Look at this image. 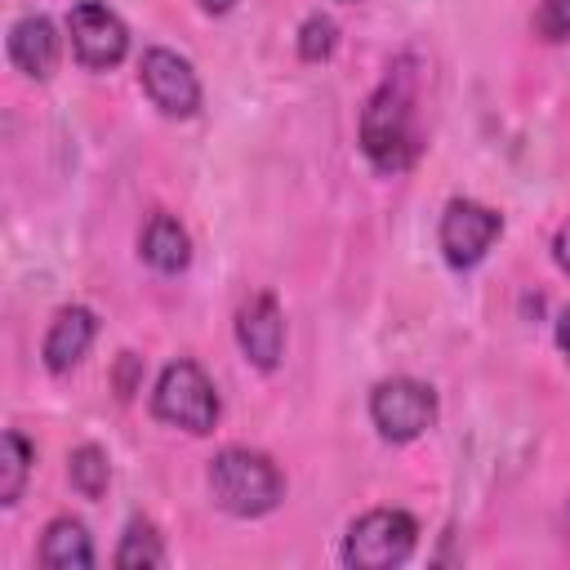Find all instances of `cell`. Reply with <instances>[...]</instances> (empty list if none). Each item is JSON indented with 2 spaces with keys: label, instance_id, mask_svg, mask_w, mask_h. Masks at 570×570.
I'll return each mask as SVG.
<instances>
[{
  "label": "cell",
  "instance_id": "6da1fadb",
  "mask_svg": "<svg viewBox=\"0 0 570 570\" xmlns=\"http://www.w3.org/2000/svg\"><path fill=\"white\" fill-rule=\"evenodd\" d=\"M361 151L379 174H401L419 156V129H414V71L410 62H396L383 85L361 107Z\"/></svg>",
  "mask_w": 570,
  "mask_h": 570
},
{
  "label": "cell",
  "instance_id": "7a4b0ae2",
  "mask_svg": "<svg viewBox=\"0 0 570 570\" xmlns=\"http://www.w3.org/2000/svg\"><path fill=\"white\" fill-rule=\"evenodd\" d=\"M209 494L232 517H267L285 499V476L263 450L227 445L209 459Z\"/></svg>",
  "mask_w": 570,
  "mask_h": 570
},
{
  "label": "cell",
  "instance_id": "3957f363",
  "mask_svg": "<svg viewBox=\"0 0 570 570\" xmlns=\"http://www.w3.org/2000/svg\"><path fill=\"white\" fill-rule=\"evenodd\" d=\"M218 392L209 383V374L196 365V361H169L156 379V392H151V414L169 428H183L191 436H205L214 432L218 423Z\"/></svg>",
  "mask_w": 570,
  "mask_h": 570
},
{
  "label": "cell",
  "instance_id": "277c9868",
  "mask_svg": "<svg viewBox=\"0 0 570 570\" xmlns=\"http://www.w3.org/2000/svg\"><path fill=\"white\" fill-rule=\"evenodd\" d=\"M419 543V525L410 512L401 508H374L365 517H356L343 534V566L356 570H392L405 566L410 552Z\"/></svg>",
  "mask_w": 570,
  "mask_h": 570
},
{
  "label": "cell",
  "instance_id": "5b68a950",
  "mask_svg": "<svg viewBox=\"0 0 570 570\" xmlns=\"http://www.w3.org/2000/svg\"><path fill=\"white\" fill-rule=\"evenodd\" d=\"M370 419H374L383 441L405 445L436 423V392L419 379H405V374L383 379L370 392Z\"/></svg>",
  "mask_w": 570,
  "mask_h": 570
},
{
  "label": "cell",
  "instance_id": "8992f818",
  "mask_svg": "<svg viewBox=\"0 0 570 570\" xmlns=\"http://www.w3.org/2000/svg\"><path fill=\"white\" fill-rule=\"evenodd\" d=\"M499 232H503V214L499 209H490L481 200H468V196H454L445 205V214H441L436 240H441L445 263L459 267V272H468V267H476L490 254V245L499 240Z\"/></svg>",
  "mask_w": 570,
  "mask_h": 570
},
{
  "label": "cell",
  "instance_id": "52a82bcc",
  "mask_svg": "<svg viewBox=\"0 0 570 570\" xmlns=\"http://www.w3.org/2000/svg\"><path fill=\"white\" fill-rule=\"evenodd\" d=\"M67 36H71V49H76L80 67H89V71H111L129 53V31H125L120 13L107 9L102 0L71 4L67 9Z\"/></svg>",
  "mask_w": 570,
  "mask_h": 570
},
{
  "label": "cell",
  "instance_id": "ba28073f",
  "mask_svg": "<svg viewBox=\"0 0 570 570\" xmlns=\"http://www.w3.org/2000/svg\"><path fill=\"white\" fill-rule=\"evenodd\" d=\"M138 80H142V94L151 98L156 111H165L174 120H187L200 111V80L183 53L160 49V45L147 49L138 62Z\"/></svg>",
  "mask_w": 570,
  "mask_h": 570
},
{
  "label": "cell",
  "instance_id": "9c48e42d",
  "mask_svg": "<svg viewBox=\"0 0 570 570\" xmlns=\"http://www.w3.org/2000/svg\"><path fill=\"white\" fill-rule=\"evenodd\" d=\"M236 343H240L249 365H258V370H276L281 365L285 316H281L272 294H254V298L240 303V312H236Z\"/></svg>",
  "mask_w": 570,
  "mask_h": 570
},
{
  "label": "cell",
  "instance_id": "30bf717a",
  "mask_svg": "<svg viewBox=\"0 0 570 570\" xmlns=\"http://www.w3.org/2000/svg\"><path fill=\"white\" fill-rule=\"evenodd\" d=\"M94 334H98V316H94L89 307H80V303L62 307V312L49 321V334H45V343H40L45 370H49V374H67V370H76V365L85 361Z\"/></svg>",
  "mask_w": 570,
  "mask_h": 570
},
{
  "label": "cell",
  "instance_id": "8fae6325",
  "mask_svg": "<svg viewBox=\"0 0 570 570\" xmlns=\"http://www.w3.org/2000/svg\"><path fill=\"white\" fill-rule=\"evenodd\" d=\"M9 62L27 80H49L53 67H58V31H53V22L40 18V13L18 18L9 27Z\"/></svg>",
  "mask_w": 570,
  "mask_h": 570
},
{
  "label": "cell",
  "instance_id": "7c38bea8",
  "mask_svg": "<svg viewBox=\"0 0 570 570\" xmlns=\"http://www.w3.org/2000/svg\"><path fill=\"white\" fill-rule=\"evenodd\" d=\"M138 254L160 276H178L191 263V240H187V232H183V223L174 214H151L142 240H138Z\"/></svg>",
  "mask_w": 570,
  "mask_h": 570
},
{
  "label": "cell",
  "instance_id": "4fadbf2b",
  "mask_svg": "<svg viewBox=\"0 0 570 570\" xmlns=\"http://www.w3.org/2000/svg\"><path fill=\"white\" fill-rule=\"evenodd\" d=\"M40 566H49V570H89L94 566L89 530L76 517L49 521L45 525V539H40Z\"/></svg>",
  "mask_w": 570,
  "mask_h": 570
},
{
  "label": "cell",
  "instance_id": "5bb4252c",
  "mask_svg": "<svg viewBox=\"0 0 570 570\" xmlns=\"http://www.w3.org/2000/svg\"><path fill=\"white\" fill-rule=\"evenodd\" d=\"M31 459H36V450L27 445V436L9 428V432L0 436V503H4V508H13V503L22 499Z\"/></svg>",
  "mask_w": 570,
  "mask_h": 570
},
{
  "label": "cell",
  "instance_id": "9a60e30c",
  "mask_svg": "<svg viewBox=\"0 0 570 570\" xmlns=\"http://www.w3.org/2000/svg\"><path fill=\"white\" fill-rule=\"evenodd\" d=\"M116 566H120V570H138V566H165V543H160V534H156V525H151V521L134 517V521L125 525L120 548H116Z\"/></svg>",
  "mask_w": 570,
  "mask_h": 570
},
{
  "label": "cell",
  "instance_id": "2e32d148",
  "mask_svg": "<svg viewBox=\"0 0 570 570\" xmlns=\"http://www.w3.org/2000/svg\"><path fill=\"white\" fill-rule=\"evenodd\" d=\"M67 481L80 499H102L107 494V481H111V468H107V454L98 445H76L71 459H67Z\"/></svg>",
  "mask_w": 570,
  "mask_h": 570
},
{
  "label": "cell",
  "instance_id": "e0dca14e",
  "mask_svg": "<svg viewBox=\"0 0 570 570\" xmlns=\"http://www.w3.org/2000/svg\"><path fill=\"white\" fill-rule=\"evenodd\" d=\"M334 45H338V27H334V18L312 13V18L298 27V58H303V62H325V58L334 53Z\"/></svg>",
  "mask_w": 570,
  "mask_h": 570
},
{
  "label": "cell",
  "instance_id": "ac0fdd59",
  "mask_svg": "<svg viewBox=\"0 0 570 570\" xmlns=\"http://www.w3.org/2000/svg\"><path fill=\"white\" fill-rule=\"evenodd\" d=\"M534 36L566 40L570 36V0H539L534 4Z\"/></svg>",
  "mask_w": 570,
  "mask_h": 570
},
{
  "label": "cell",
  "instance_id": "d6986e66",
  "mask_svg": "<svg viewBox=\"0 0 570 570\" xmlns=\"http://www.w3.org/2000/svg\"><path fill=\"white\" fill-rule=\"evenodd\" d=\"M142 370V361L134 356V352H125L120 356V370H116V387H120V396H134V374Z\"/></svg>",
  "mask_w": 570,
  "mask_h": 570
},
{
  "label": "cell",
  "instance_id": "ffe728a7",
  "mask_svg": "<svg viewBox=\"0 0 570 570\" xmlns=\"http://www.w3.org/2000/svg\"><path fill=\"white\" fill-rule=\"evenodd\" d=\"M552 258H557L561 272H570V223L557 227V236H552Z\"/></svg>",
  "mask_w": 570,
  "mask_h": 570
},
{
  "label": "cell",
  "instance_id": "44dd1931",
  "mask_svg": "<svg viewBox=\"0 0 570 570\" xmlns=\"http://www.w3.org/2000/svg\"><path fill=\"white\" fill-rule=\"evenodd\" d=\"M557 347L570 356V307L561 312V321H557Z\"/></svg>",
  "mask_w": 570,
  "mask_h": 570
},
{
  "label": "cell",
  "instance_id": "7402d4cb",
  "mask_svg": "<svg viewBox=\"0 0 570 570\" xmlns=\"http://www.w3.org/2000/svg\"><path fill=\"white\" fill-rule=\"evenodd\" d=\"M200 4H205V13H227L236 0H200Z\"/></svg>",
  "mask_w": 570,
  "mask_h": 570
}]
</instances>
